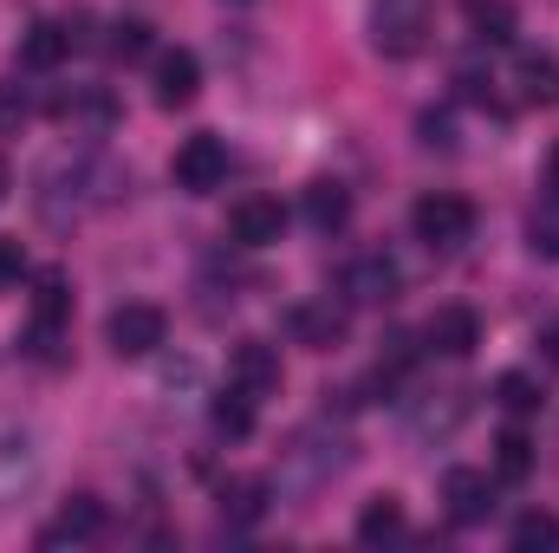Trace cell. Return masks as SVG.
<instances>
[{"instance_id": "1", "label": "cell", "mask_w": 559, "mask_h": 553, "mask_svg": "<svg viewBox=\"0 0 559 553\" xmlns=\"http://www.w3.org/2000/svg\"><path fill=\"white\" fill-rule=\"evenodd\" d=\"M436 33V7L429 0H371V46L384 59H417Z\"/></svg>"}, {"instance_id": "2", "label": "cell", "mask_w": 559, "mask_h": 553, "mask_svg": "<svg viewBox=\"0 0 559 553\" xmlns=\"http://www.w3.org/2000/svg\"><path fill=\"white\" fill-rule=\"evenodd\" d=\"M411 228H417L423 248H462L468 235H475V202L468 196H455V189H429L417 196V209H411Z\"/></svg>"}, {"instance_id": "3", "label": "cell", "mask_w": 559, "mask_h": 553, "mask_svg": "<svg viewBox=\"0 0 559 553\" xmlns=\"http://www.w3.org/2000/svg\"><path fill=\"white\" fill-rule=\"evenodd\" d=\"M286 332H293V345H306V352H338V345H345V332H352V306H345V299H332V293L299 299V306L286 313Z\"/></svg>"}, {"instance_id": "4", "label": "cell", "mask_w": 559, "mask_h": 553, "mask_svg": "<svg viewBox=\"0 0 559 553\" xmlns=\"http://www.w3.org/2000/svg\"><path fill=\"white\" fill-rule=\"evenodd\" d=\"M169 176H176V189H189V196L222 189V183H228V143L215 138V131L182 138L176 143V156H169Z\"/></svg>"}, {"instance_id": "5", "label": "cell", "mask_w": 559, "mask_h": 553, "mask_svg": "<svg viewBox=\"0 0 559 553\" xmlns=\"http://www.w3.org/2000/svg\"><path fill=\"white\" fill-rule=\"evenodd\" d=\"M163 339H169V319H163V306H150V299H124V306L105 319V345H111L118 358H150Z\"/></svg>"}, {"instance_id": "6", "label": "cell", "mask_w": 559, "mask_h": 553, "mask_svg": "<svg viewBox=\"0 0 559 553\" xmlns=\"http://www.w3.org/2000/svg\"><path fill=\"white\" fill-rule=\"evenodd\" d=\"M228 385H235V391H248L254 404H261V398H274V391H280V352L267 345V339H241V345L228 352Z\"/></svg>"}, {"instance_id": "7", "label": "cell", "mask_w": 559, "mask_h": 553, "mask_svg": "<svg viewBox=\"0 0 559 553\" xmlns=\"http://www.w3.org/2000/svg\"><path fill=\"white\" fill-rule=\"evenodd\" d=\"M423 345L442 352V358H468V352L481 345V319H475V306H436V313L423 319Z\"/></svg>"}, {"instance_id": "8", "label": "cell", "mask_w": 559, "mask_h": 553, "mask_svg": "<svg viewBox=\"0 0 559 553\" xmlns=\"http://www.w3.org/2000/svg\"><path fill=\"white\" fill-rule=\"evenodd\" d=\"M72 52H79L72 20H33V26L20 33V66H26V72H52V66H66Z\"/></svg>"}, {"instance_id": "9", "label": "cell", "mask_w": 559, "mask_h": 553, "mask_svg": "<svg viewBox=\"0 0 559 553\" xmlns=\"http://www.w3.org/2000/svg\"><path fill=\"white\" fill-rule=\"evenodd\" d=\"M195 92H202V59L189 46L156 52V105L163 111H182V105H195Z\"/></svg>"}, {"instance_id": "10", "label": "cell", "mask_w": 559, "mask_h": 553, "mask_svg": "<svg viewBox=\"0 0 559 553\" xmlns=\"http://www.w3.org/2000/svg\"><path fill=\"white\" fill-rule=\"evenodd\" d=\"M442 502H449V521H462V528L488 521V515H495V482H488V469H449V475H442Z\"/></svg>"}, {"instance_id": "11", "label": "cell", "mask_w": 559, "mask_h": 553, "mask_svg": "<svg viewBox=\"0 0 559 553\" xmlns=\"http://www.w3.org/2000/svg\"><path fill=\"white\" fill-rule=\"evenodd\" d=\"M228 235H235L241 248H274L280 235H286V209H280L274 196H241V202L228 209Z\"/></svg>"}, {"instance_id": "12", "label": "cell", "mask_w": 559, "mask_h": 553, "mask_svg": "<svg viewBox=\"0 0 559 553\" xmlns=\"http://www.w3.org/2000/svg\"><path fill=\"white\" fill-rule=\"evenodd\" d=\"M514 98L534 105V111H554L559 105V59L554 52H514Z\"/></svg>"}, {"instance_id": "13", "label": "cell", "mask_w": 559, "mask_h": 553, "mask_svg": "<svg viewBox=\"0 0 559 553\" xmlns=\"http://www.w3.org/2000/svg\"><path fill=\"white\" fill-rule=\"evenodd\" d=\"M462 26H468V39H481V46H514L521 7H514V0H462Z\"/></svg>"}, {"instance_id": "14", "label": "cell", "mask_w": 559, "mask_h": 553, "mask_svg": "<svg viewBox=\"0 0 559 553\" xmlns=\"http://www.w3.org/2000/svg\"><path fill=\"white\" fill-rule=\"evenodd\" d=\"M92 534H105V502L98 495H72L59 508V521L39 534V548H66V541H92Z\"/></svg>"}, {"instance_id": "15", "label": "cell", "mask_w": 559, "mask_h": 553, "mask_svg": "<svg viewBox=\"0 0 559 553\" xmlns=\"http://www.w3.org/2000/svg\"><path fill=\"white\" fill-rule=\"evenodd\" d=\"M345 299H365V306H384V299H397V268L384 261V255H358L352 268H345Z\"/></svg>"}, {"instance_id": "16", "label": "cell", "mask_w": 559, "mask_h": 553, "mask_svg": "<svg viewBox=\"0 0 559 553\" xmlns=\"http://www.w3.org/2000/svg\"><path fill=\"white\" fill-rule=\"evenodd\" d=\"M52 118H72V125L111 131V125H118V105H111L105 85H79V92H59V98H52Z\"/></svg>"}, {"instance_id": "17", "label": "cell", "mask_w": 559, "mask_h": 553, "mask_svg": "<svg viewBox=\"0 0 559 553\" xmlns=\"http://www.w3.org/2000/svg\"><path fill=\"white\" fill-rule=\"evenodd\" d=\"M404 502L397 495H378V502H365V515H358V548H391V541H404Z\"/></svg>"}, {"instance_id": "18", "label": "cell", "mask_w": 559, "mask_h": 553, "mask_svg": "<svg viewBox=\"0 0 559 553\" xmlns=\"http://www.w3.org/2000/svg\"><path fill=\"white\" fill-rule=\"evenodd\" d=\"M306 222H312L319 235H338V228L352 222V196H345V183H312V189H306Z\"/></svg>"}, {"instance_id": "19", "label": "cell", "mask_w": 559, "mask_h": 553, "mask_svg": "<svg viewBox=\"0 0 559 553\" xmlns=\"http://www.w3.org/2000/svg\"><path fill=\"white\" fill-rule=\"evenodd\" d=\"M222 515H228L235 528H254V521L267 515V482H261V475H235V482H222Z\"/></svg>"}, {"instance_id": "20", "label": "cell", "mask_w": 559, "mask_h": 553, "mask_svg": "<svg viewBox=\"0 0 559 553\" xmlns=\"http://www.w3.org/2000/svg\"><path fill=\"white\" fill-rule=\"evenodd\" d=\"M495 475L501 482H527L534 475V436L527 430H501L495 436Z\"/></svg>"}, {"instance_id": "21", "label": "cell", "mask_w": 559, "mask_h": 553, "mask_svg": "<svg viewBox=\"0 0 559 553\" xmlns=\"http://www.w3.org/2000/svg\"><path fill=\"white\" fill-rule=\"evenodd\" d=\"M540 398H547V391H540V378H527V372H501V378H495V404H501V411L534 416Z\"/></svg>"}, {"instance_id": "22", "label": "cell", "mask_w": 559, "mask_h": 553, "mask_svg": "<svg viewBox=\"0 0 559 553\" xmlns=\"http://www.w3.org/2000/svg\"><path fill=\"white\" fill-rule=\"evenodd\" d=\"M209 416H215V430H222V436H235V443H241V436L254 430V398L228 385V391L215 398V411H209Z\"/></svg>"}, {"instance_id": "23", "label": "cell", "mask_w": 559, "mask_h": 553, "mask_svg": "<svg viewBox=\"0 0 559 553\" xmlns=\"http://www.w3.org/2000/svg\"><path fill=\"white\" fill-rule=\"evenodd\" d=\"M150 33H156L150 20H118V26H111V59H124V66L150 59V52H156V39H150Z\"/></svg>"}, {"instance_id": "24", "label": "cell", "mask_w": 559, "mask_h": 553, "mask_svg": "<svg viewBox=\"0 0 559 553\" xmlns=\"http://www.w3.org/2000/svg\"><path fill=\"white\" fill-rule=\"evenodd\" d=\"M514 548L534 553V548H559V521L547 515V508H527L521 521H514Z\"/></svg>"}, {"instance_id": "25", "label": "cell", "mask_w": 559, "mask_h": 553, "mask_svg": "<svg viewBox=\"0 0 559 553\" xmlns=\"http://www.w3.org/2000/svg\"><path fill=\"white\" fill-rule=\"evenodd\" d=\"M33 118V98H26V85H13V79H0V131L13 138L20 125Z\"/></svg>"}, {"instance_id": "26", "label": "cell", "mask_w": 559, "mask_h": 553, "mask_svg": "<svg viewBox=\"0 0 559 553\" xmlns=\"http://www.w3.org/2000/svg\"><path fill=\"white\" fill-rule=\"evenodd\" d=\"M417 131H423V143H429V150H455V131H449V118H436V111H423Z\"/></svg>"}, {"instance_id": "27", "label": "cell", "mask_w": 559, "mask_h": 553, "mask_svg": "<svg viewBox=\"0 0 559 553\" xmlns=\"http://www.w3.org/2000/svg\"><path fill=\"white\" fill-rule=\"evenodd\" d=\"M20 274H26V248L20 242H0V286H13Z\"/></svg>"}, {"instance_id": "28", "label": "cell", "mask_w": 559, "mask_h": 553, "mask_svg": "<svg viewBox=\"0 0 559 553\" xmlns=\"http://www.w3.org/2000/svg\"><path fill=\"white\" fill-rule=\"evenodd\" d=\"M547 183H554V196H559V143H554V156H547Z\"/></svg>"}, {"instance_id": "29", "label": "cell", "mask_w": 559, "mask_h": 553, "mask_svg": "<svg viewBox=\"0 0 559 553\" xmlns=\"http://www.w3.org/2000/svg\"><path fill=\"white\" fill-rule=\"evenodd\" d=\"M7 189H13V169H7V156H0V202H7Z\"/></svg>"}, {"instance_id": "30", "label": "cell", "mask_w": 559, "mask_h": 553, "mask_svg": "<svg viewBox=\"0 0 559 553\" xmlns=\"http://www.w3.org/2000/svg\"><path fill=\"white\" fill-rule=\"evenodd\" d=\"M547 352H554V365H559V326H554V332H547Z\"/></svg>"}]
</instances>
